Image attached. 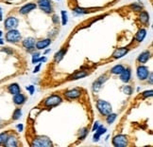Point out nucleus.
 <instances>
[{"label":"nucleus","mask_w":153,"mask_h":147,"mask_svg":"<svg viewBox=\"0 0 153 147\" xmlns=\"http://www.w3.org/2000/svg\"><path fill=\"white\" fill-rule=\"evenodd\" d=\"M97 107L99 112L104 116H107L108 114L111 113V111H113L111 105L108 102L103 101V100H98L97 103Z\"/></svg>","instance_id":"obj_1"},{"label":"nucleus","mask_w":153,"mask_h":147,"mask_svg":"<svg viewBox=\"0 0 153 147\" xmlns=\"http://www.w3.org/2000/svg\"><path fill=\"white\" fill-rule=\"evenodd\" d=\"M51 145H52L51 140H49V138L45 136L38 137L37 139H35L32 142V146H35V147H50Z\"/></svg>","instance_id":"obj_2"},{"label":"nucleus","mask_w":153,"mask_h":147,"mask_svg":"<svg viewBox=\"0 0 153 147\" xmlns=\"http://www.w3.org/2000/svg\"><path fill=\"white\" fill-rule=\"evenodd\" d=\"M6 39H7L8 42H10V43L19 42L21 40V34L18 31H16V29H10L8 33L6 34Z\"/></svg>","instance_id":"obj_3"},{"label":"nucleus","mask_w":153,"mask_h":147,"mask_svg":"<svg viewBox=\"0 0 153 147\" xmlns=\"http://www.w3.org/2000/svg\"><path fill=\"white\" fill-rule=\"evenodd\" d=\"M62 102V100L60 96L52 95L45 100V105L48 107H53V106H56L58 104H60Z\"/></svg>","instance_id":"obj_4"},{"label":"nucleus","mask_w":153,"mask_h":147,"mask_svg":"<svg viewBox=\"0 0 153 147\" xmlns=\"http://www.w3.org/2000/svg\"><path fill=\"white\" fill-rule=\"evenodd\" d=\"M113 144L115 147H124L128 145V138L124 135H118L115 136L113 140Z\"/></svg>","instance_id":"obj_5"},{"label":"nucleus","mask_w":153,"mask_h":147,"mask_svg":"<svg viewBox=\"0 0 153 147\" xmlns=\"http://www.w3.org/2000/svg\"><path fill=\"white\" fill-rule=\"evenodd\" d=\"M38 5H39L40 9L44 10L45 14H50L52 11L50 0H38Z\"/></svg>","instance_id":"obj_6"},{"label":"nucleus","mask_w":153,"mask_h":147,"mask_svg":"<svg viewBox=\"0 0 153 147\" xmlns=\"http://www.w3.org/2000/svg\"><path fill=\"white\" fill-rule=\"evenodd\" d=\"M18 27V20L15 17H8L5 21V28L7 29H15Z\"/></svg>","instance_id":"obj_7"},{"label":"nucleus","mask_w":153,"mask_h":147,"mask_svg":"<svg viewBox=\"0 0 153 147\" xmlns=\"http://www.w3.org/2000/svg\"><path fill=\"white\" fill-rule=\"evenodd\" d=\"M149 75V68L146 67H144V66H140L138 67L137 68V76L140 80H146L148 79Z\"/></svg>","instance_id":"obj_8"},{"label":"nucleus","mask_w":153,"mask_h":147,"mask_svg":"<svg viewBox=\"0 0 153 147\" xmlns=\"http://www.w3.org/2000/svg\"><path fill=\"white\" fill-rule=\"evenodd\" d=\"M36 4H34V3H28L25 6H23V7L20 9L19 10V13L21 14H27L28 13H30L31 10H33L34 9H36Z\"/></svg>","instance_id":"obj_9"},{"label":"nucleus","mask_w":153,"mask_h":147,"mask_svg":"<svg viewBox=\"0 0 153 147\" xmlns=\"http://www.w3.org/2000/svg\"><path fill=\"white\" fill-rule=\"evenodd\" d=\"M23 46H24L25 48L27 49V50H32V49H34V46H35V39L32 38V37L26 38L24 41H23Z\"/></svg>","instance_id":"obj_10"},{"label":"nucleus","mask_w":153,"mask_h":147,"mask_svg":"<svg viewBox=\"0 0 153 147\" xmlns=\"http://www.w3.org/2000/svg\"><path fill=\"white\" fill-rule=\"evenodd\" d=\"M128 52V49L127 48H122V49H117L114 52V58L115 59H119V58H122L123 56H125L127 53Z\"/></svg>","instance_id":"obj_11"},{"label":"nucleus","mask_w":153,"mask_h":147,"mask_svg":"<svg viewBox=\"0 0 153 147\" xmlns=\"http://www.w3.org/2000/svg\"><path fill=\"white\" fill-rule=\"evenodd\" d=\"M81 92L79 89H72V90H69L65 92V97H67L68 99H76L80 96Z\"/></svg>","instance_id":"obj_12"},{"label":"nucleus","mask_w":153,"mask_h":147,"mask_svg":"<svg viewBox=\"0 0 153 147\" xmlns=\"http://www.w3.org/2000/svg\"><path fill=\"white\" fill-rule=\"evenodd\" d=\"M51 44V40L50 39H45V40H41L38 41L36 43V48L37 50H44L46 46H48Z\"/></svg>","instance_id":"obj_13"},{"label":"nucleus","mask_w":153,"mask_h":147,"mask_svg":"<svg viewBox=\"0 0 153 147\" xmlns=\"http://www.w3.org/2000/svg\"><path fill=\"white\" fill-rule=\"evenodd\" d=\"M131 69L126 68V69H124V71L120 74V79L122 82H124V83H128L129 79H131Z\"/></svg>","instance_id":"obj_14"},{"label":"nucleus","mask_w":153,"mask_h":147,"mask_svg":"<svg viewBox=\"0 0 153 147\" xmlns=\"http://www.w3.org/2000/svg\"><path fill=\"white\" fill-rule=\"evenodd\" d=\"M13 102L15 104H23L25 102H26V97L23 95V94L21 93H18V94H16V95H14L13 97Z\"/></svg>","instance_id":"obj_15"},{"label":"nucleus","mask_w":153,"mask_h":147,"mask_svg":"<svg viewBox=\"0 0 153 147\" xmlns=\"http://www.w3.org/2000/svg\"><path fill=\"white\" fill-rule=\"evenodd\" d=\"M149 57H150V53H149V51H144L138 57V61L141 64H145V63H146V62L149 61Z\"/></svg>","instance_id":"obj_16"},{"label":"nucleus","mask_w":153,"mask_h":147,"mask_svg":"<svg viewBox=\"0 0 153 147\" xmlns=\"http://www.w3.org/2000/svg\"><path fill=\"white\" fill-rule=\"evenodd\" d=\"M9 91L10 94H13V95H16V94L20 93V86L17 84H11L9 86Z\"/></svg>","instance_id":"obj_17"},{"label":"nucleus","mask_w":153,"mask_h":147,"mask_svg":"<svg viewBox=\"0 0 153 147\" xmlns=\"http://www.w3.org/2000/svg\"><path fill=\"white\" fill-rule=\"evenodd\" d=\"M125 68L121 66V64H117V66L114 67L113 68L111 69V73L113 74H116V75H120L123 71H124Z\"/></svg>","instance_id":"obj_18"},{"label":"nucleus","mask_w":153,"mask_h":147,"mask_svg":"<svg viewBox=\"0 0 153 147\" xmlns=\"http://www.w3.org/2000/svg\"><path fill=\"white\" fill-rule=\"evenodd\" d=\"M146 29L141 28V29H139L138 32L136 33V36H135V38H136V40L138 41V42H142V41L144 40V38L146 37Z\"/></svg>","instance_id":"obj_19"},{"label":"nucleus","mask_w":153,"mask_h":147,"mask_svg":"<svg viewBox=\"0 0 153 147\" xmlns=\"http://www.w3.org/2000/svg\"><path fill=\"white\" fill-rule=\"evenodd\" d=\"M139 18L143 24H146V23H149V15L146 11H142V13L140 14Z\"/></svg>","instance_id":"obj_20"},{"label":"nucleus","mask_w":153,"mask_h":147,"mask_svg":"<svg viewBox=\"0 0 153 147\" xmlns=\"http://www.w3.org/2000/svg\"><path fill=\"white\" fill-rule=\"evenodd\" d=\"M85 76H87V72H85V71H78V72H76L74 75H72L71 77H70V80H78V79L85 77Z\"/></svg>","instance_id":"obj_21"},{"label":"nucleus","mask_w":153,"mask_h":147,"mask_svg":"<svg viewBox=\"0 0 153 147\" xmlns=\"http://www.w3.org/2000/svg\"><path fill=\"white\" fill-rule=\"evenodd\" d=\"M5 145L6 146H16L17 145V142H16V139L14 137H8L7 140L5 142Z\"/></svg>","instance_id":"obj_22"},{"label":"nucleus","mask_w":153,"mask_h":147,"mask_svg":"<svg viewBox=\"0 0 153 147\" xmlns=\"http://www.w3.org/2000/svg\"><path fill=\"white\" fill-rule=\"evenodd\" d=\"M65 52H66V50L65 49H63L62 50H60L59 52H57V53L55 54V61L56 62H60L62 59L63 58V56L65 55Z\"/></svg>","instance_id":"obj_23"},{"label":"nucleus","mask_w":153,"mask_h":147,"mask_svg":"<svg viewBox=\"0 0 153 147\" xmlns=\"http://www.w3.org/2000/svg\"><path fill=\"white\" fill-rule=\"evenodd\" d=\"M116 117H117L116 114H114V113H110V114L107 115V119H106V122H107L109 124H111V123H113L115 121Z\"/></svg>","instance_id":"obj_24"},{"label":"nucleus","mask_w":153,"mask_h":147,"mask_svg":"<svg viewBox=\"0 0 153 147\" xmlns=\"http://www.w3.org/2000/svg\"><path fill=\"white\" fill-rule=\"evenodd\" d=\"M62 25L65 26L67 24V21H68V16H67V13L66 11L62 10Z\"/></svg>","instance_id":"obj_25"},{"label":"nucleus","mask_w":153,"mask_h":147,"mask_svg":"<svg viewBox=\"0 0 153 147\" xmlns=\"http://www.w3.org/2000/svg\"><path fill=\"white\" fill-rule=\"evenodd\" d=\"M22 116V110L19 109V108H17L15 111H14V113H13V120H18L20 119V117Z\"/></svg>","instance_id":"obj_26"},{"label":"nucleus","mask_w":153,"mask_h":147,"mask_svg":"<svg viewBox=\"0 0 153 147\" xmlns=\"http://www.w3.org/2000/svg\"><path fill=\"white\" fill-rule=\"evenodd\" d=\"M97 132L96 133H97L99 136H101V135H103V134H105V132L107 131V129H106L105 127H103L102 125H99L98 126V128L96 130Z\"/></svg>","instance_id":"obj_27"},{"label":"nucleus","mask_w":153,"mask_h":147,"mask_svg":"<svg viewBox=\"0 0 153 147\" xmlns=\"http://www.w3.org/2000/svg\"><path fill=\"white\" fill-rule=\"evenodd\" d=\"M123 91H124V93H126L127 95H131V94H132V88H131V86H124V88H123Z\"/></svg>","instance_id":"obj_28"},{"label":"nucleus","mask_w":153,"mask_h":147,"mask_svg":"<svg viewBox=\"0 0 153 147\" xmlns=\"http://www.w3.org/2000/svg\"><path fill=\"white\" fill-rule=\"evenodd\" d=\"M100 87H101V84L99 83V82H95V83L93 84V90L94 91H96V92H97L99 89H100Z\"/></svg>","instance_id":"obj_29"},{"label":"nucleus","mask_w":153,"mask_h":147,"mask_svg":"<svg viewBox=\"0 0 153 147\" xmlns=\"http://www.w3.org/2000/svg\"><path fill=\"white\" fill-rule=\"evenodd\" d=\"M74 11L76 14H84L88 13V10H86L85 9H82V8H76L74 10Z\"/></svg>","instance_id":"obj_30"},{"label":"nucleus","mask_w":153,"mask_h":147,"mask_svg":"<svg viewBox=\"0 0 153 147\" xmlns=\"http://www.w3.org/2000/svg\"><path fill=\"white\" fill-rule=\"evenodd\" d=\"M7 138H8V134H7V133H2V134H0V144L5 143V142H6V140H7Z\"/></svg>","instance_id":"obj_31"},{"label":"nucleus","mask_w":153,"mask_h":147,"mask_svg":"<svg viewBox=\"0 0 153 147\" xmlns=\"http://www.w3.org/2000/svg\"><path fill=\"white\" fill-rule=\"evenodd\" d=\"M87 133H88V130H87V128H82L81 130H80L79 140H82V139H84V138L86 137Z\"/></svg>","instance_id":"obj_32"},{"label":"nucleus","mask_w":153,"mask_h":147,"mask_svg":"<svg viewBox=\"0 0 153 147\" xmlns=\"http://www.w3.org/2000/svg\"><path fill=\"white\" fill-rule=\"evenodd\" d=\"M39 56H40L39 53L33 54V56H32V63H33V64H37V63H39V58H40Z\"/></svg>","instance_id":"obj_33"},{"label":"nucleus","mask_w":153,"mask_h":147,"mask_svg":"<svg viewBox=\"0 0 153 147\" xmlns=\"http://www.w3.org/2000/svg\"><path fill=\"white\" fill-rule=\"evenodd\" d=\"M106 81H107V76H106V75H102V76H100V77L97 79V82H99V83H100L101 85L103 83H105Z\"/></svg>","instance_id":"obj_34"},{"label":"nucleus","mask_w":153,"mask_h":147,"mask_svg":"<svg viewBox=\"0 0 153 147\" xmlns=\"http://www.w3.org/2000/svg\"><path fill=\"white\" fill-rule=\"evenodd\" d=\"M152 94H153L152 90L145 91V92L143 93V97H144V98H146V97H151V96H152Z\"/></svg>","instance_id":"obj_35"},{"label":"nucleus","mask_w":153,"mask_h":147,"mask_svg":"<svg viewBox=\"0 0 153 147\" xmlns=\"http://www.w3.org/2000/svg\"><path fill=\"white\" fill-rule=\"evenodd\" d=\"M27 90H28V91H29V93H30V95H32L33 92H34V86H27Z\"/></svg>","instance_id":"obj_36"},{"label":"nucleus","mask_w":153,"mask_h":147,"mask_svg":"<svg viewBox=\"0 0 153 147\" xmlns=\"http://www.w3.org/2000/svg\"><path fill=\"white\" fill-rule=\"evenodd\" d=\"M131 8L134 10H141V6L140 5H137V4H133V5H131Z\"/></svg>","instance_id":"obj_37"},{"label":"nucleus","mask_w":153,"mask_h":147,"mask_svg":"<svg viewBox=\"0 0 153 147\" xmlns=\"http://www.w3.org/2000/svg\"><path fill=\"white\" fill-rule=\"evenodd\" d=\"M52 20H53V23H54V24H58V22H59V17H58V15H54V16H53Z\"/></svg>","instance_id":"obj_38"},{"label":"nucleus","mask_w":153,"mask_h":147,"mask_svg":"<svg viewBox=\"0 0 153 147\" xmlns=\"http://www.w3.org/2000/svg\"><path fill=\"white\" fill-rule=\"evenodd\" d=\"M99 137H100V136H99V135L97 134V133H96L95 135H94V142H98V140H99Z\"/></svg>","instance_id":"obj_39"},{"label":"nucleus","mask_w":153,"mask_h":147,"mask_svg":"<svg viewBox=\"0 0 153 147\" xmlns=\"http://www.w3.org/2000/svg\"><path fill=\"white\" fill-rule=\"evenodd\" d=\"M98 126H99V122H96V123L94 124V127H93V131H96L97 129L98 128Z\"/></svg>","instance_id":"obj_40"},{"label":"nucleus","mask_w":153,"mask_h":147,"mask_svg":"<svg viewBox=\"0 0 153 147\" xmlns=\"http://www.w3.org/2000/svg\"><path fill=\"white\" fill-rule=\"evenodd\" d=\"M40 68H41V64H38V66H36L35 67V68H34V73H37L39 70H40Z\"/></svg>","instance_id":"obj_41"},{"label":"nucleus","mask_w":153,"mask_h":147,"mask_svg":"<svg viewBox=\"0 0 153 147\" xmlns=\"http://www.w3.org/2000/svg\"><path fill=\"white\" fill-rule=\"evenodd\" d=\"M3 51L7 52V53H9V54H11V53H13V50H9V48H6V49H4V50H3Z\"/></svg>","instance_id":"obj_42"},{"label":"nucleus","mask_w":153,"mask_h":147,"mask_svg":"<svg viewBox=\"0 0 153 147\" xmlns=\"http://www.w3.org/2000/svg\"><path fill=\"white\" fill-rule=\"evenodd\" d=\"M17 128H18V130L21 132L23 130V125L22 124H18V125H17Z\"/></svg>","instance_id":"obj_43"},{"label":"nucleus","mask_w":153,"mask_h":147,"mask_svg":"<svg viewBox=\"0 0 153 147\" xmlns=\"http://www.w3.org/2000/svg\"><path fill=\"white\" fill-rule=\"evenodd\" d=\"M2 17H3V15H2V10L0 9V20H2Z\"/></svg>","instance_id":"obj_44"},{"label":"nucleus","mask_w":153,"mask_h":147,"mask_svg":"<svg viewBox=\"0 0 153 147\" xmlns=\"http://www.w3.org/2000/svg\"><path fill=\"white\" fill-rule=\"evenodd\" d=\"M149 83L152 84V74H150V78H149Z\"/></svg>","instance_id":"obj_45"},{"label":"nucleus","mask_w":153,"mask_h":147,"mask_svg":"<svg viewBox=\"0 0 153 147\" xmlns=\"http://www.w3.org/2000/svg\"><path fill=\"white\" fill-rule=\"evenodd\" d=\"M48 52H50V50H45V54L48 53Z\"/></svg>","instance_id":"obj_46"},{"label":"nucleus","mask_w":153,"mask_h":147,"mask_svg":"<svg viewBox=\"0 0 153 147\" xmlns=\"http://www.w3.org/2000/svg\"><path fill=\"white\" fill-rule=\"evenodd\" d=\"M3 43H4V42H3V40H2V39H0V45H2Z\"/></svg>","instance_id":"obj_47"},{"label":"nucleus","mask_w":153,"mask_h":147,"mask_svg":"<svg viewBox=\"0 0 153 147\" xmlns=\"http://www.w3.org/2000/svg\"><path fill=\"white\" fill-rule=\"evenodd\" d=\"M1 125H2V121L0 120V126H1Z\"/></svg>","instance_id":"obj_48"},{"label":"nucleus","mask_w":153,"mask_h":147,"mask_svg":"<svg viewBox=\"0 0 153 147\" xmlns=\"http://www.w3.org/2000/svg\"><path fill=\"white\" fill-rule=\"evenodd\" d=\"M2 36V32H0V37Z\"/></svg>","instance_id":"obj_49"}]
</instances>
